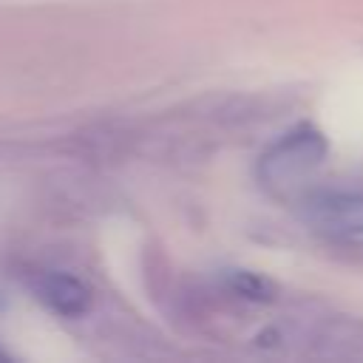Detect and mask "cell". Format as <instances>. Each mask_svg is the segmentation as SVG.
Masks as SVG:
<instances>
[{"instance_id":"1","label":"cell","mask_w":363,"mask_h":363,"mask_svg":"<svg viewBox=\"0 0 363 363\" xmlns=\"http://www.w3.org/2000/svg\"><path fill=\"white\" fill-rule=\"evenodd\" d=\"M326 139L320 130L303 125L292 133H286L264 159H261V179L272 187H286L295 184L298 179H303L306 173H312L315 167L323 164L326 159Z\"/></svg>"},{"instance_id":"2","label":"cell","mask_w":363,"mask_h":363,"mask_svg":"<svg viewBox=\"0 0 363 363\" xmlns=\"http://www.w3.org/2000/svg\"><path fill=\"white\" fill-rule=\"evenodd\" d=\"M301 218L332 238L363 235V193L354 190H315L301 201Z\"/></svg>"},{"instance_id":"3","label":"cell","mask_w":363,"mask_h":363,"mask_svg":"<svg viewBox=\"0 0 363 363\" xmlns=\"http://www.w3.org/2000/svg\"><path fill=\"white\" fill-rule=\"evenodd\" d=\"M37 298L60 315H82L88 309V289L71 275H45L37 284Z\"/></svg>"},{"instance_id":"4","label":"cell","mask_w":363,"mask_h":363,"mask_svg":"<svg viewBox=\"0 0 363 363\" xmlns=\"http://www.w3.org/2000/svg\"><path fill=\"white\" fill-rule=\"evenodd\" d=\"M320 343H323L326 354L357 357V354H363V323L340 320L335 329H326L320 335Z\"/></svg>"},{"instance_id":"5","label":"cell","mask_w":363,"mask_h":363,"mask_svg":"<svg viewBox=\"0 0 363 363\" xmlns=\"http://www.w3.org/2000/svg\"><path fill=\"white\" fill-rule=\"evenodd\" d=\"M224 281H227V286H230L235 295H241V298H247V301H272V298H275V284H272L269 278L258 275V272H250V269H230V272L224 275Z\"/></svg>"}]
</instances>
